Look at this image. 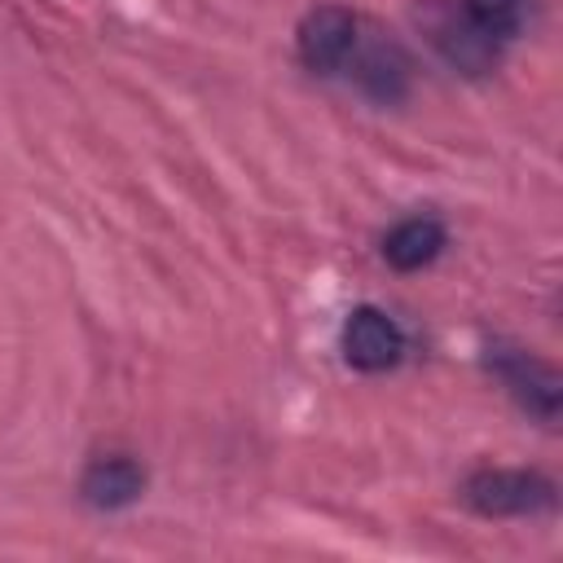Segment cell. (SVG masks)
Listing matches in <instances>:
<instances>
[{
    "instance_id": "5",
    "label": "cell",
    "mask_w": 563,
    "mask_h": 563,
    "mask_svg": "<svg viewBox=\"0 0 563 563\" xmlns=\"http://www.w3.org/2000/svg\"><path fill=\"white\" fill-rule=\"evenodd\" d=\"M79 493L92 510H123L145 493V466L136 457H123V453L97 457V462H88Z\"/></svg>"
},
{
    "instance_id": "3",
    "label": "cell",
    "mask_w": 563,
    "mask_h": 563,
    "mask_svg": "<svg viewBox=\"0 0 563 563\" xmlns=\"http://www.w3.org/2000/svg\"><path fill=\"white\" fill-rule=\"evenodd\" d=\"M356 48V13L343 4H317L312 13H303L299 22V57L303 66L330 75L339 66L352 62Z\"/></svg>"
},
{
    "instance_id": "9",
    "label": "cell",
    "mask_w": 563,
    "mask_h": 563,
    "mask_svg": "<svg viewBox=\"0 0 563 563\" xmlns=\"http://www.w3.org/2000/svg\"><path fill=\"white\" fill-rule=\"evenodd\" d=\"M405 57L396 53V48H374L369 57H365V66H361V84L374 92V97H383V101H391V97H400L405 92Z\"/></svg>"
},
{
    "instance_id": "2",
    "label": "cell",
    "mask_w": 563,
    "mask_h": 563,
    "mask_svg": "<svg viewBox=\"0 0 563 563\" xmlns=\"http://www.w3.org/2000/svg\"><path fill=\"white\" fill-rule=\"evenodd\" d=\"M405 334L383 308H352L343 321V361L361 374H383L400 361Z\"/></svg>"
},
{
    "instance_id": "4",
    "label": "cell",
    "mask_w": 563,
    "mask_h": 563,
    "mask_svg": "<svg viewBox=\"0 0 563 563\" xmlns=\"http://www.w3.org/2000/svg\"><path fill=\"white\" fill-rule=\"evenodd\" d=\"M431 44L453 62V66H462V70H471V75H479V70H488L493 62H497V48H501V40L497 35H488L466 9H440L435 13V22H431Z\"/></svg>"
},
{
    "instance_id": "6",
    "label": "cell",
    "mask_w": 563,
    "mask_h": 563,
    "mask_svg": "<svg viewBox=\"0 0 563 563\" xmlns=\"http://www.w3.org/2000/svg\"><path fill=\"white\" fill-rule=\"evenodd\" d=\"M493 365H497L501 383L519 396L523 409H532V413L545 418V422L559 413V374H554L550 365H541V361L528 356V352H497Z\"/></svg>"
},
{
    "instance_id": "7",
    "label": "cell",
    "mask_w": 563,
    "mask_h": 563,
    "mask_svg": "<svg viewBox=\"0 0 563 563\" xmlns=\"http://www.w3.org/2000/svg\"><path fill=\"white\" fill-rule=\"evenodd\" d=\"M444 242H449V233L435 216H409L383 238V255H387L391 268L413 273V268H427L444 251Z\"/></svg>"
},
{
    "instance_id": "8",
    "label": "cell",
    "mask_w": 563,
    "mask_h": 563,
    "mask_svg": "<svg viewBox=\"0 0 563 563\" xmlns=\"http://www.w3.org/2000/svg\"><path fill=\"white\" fill-rule=\"evenodd\" d=\"M462 9L497 40H510L523 22H528V9L532 0H462Z\"/></svg>"
},
{
    "instance_id": "1",
    "label": "cell",
    "mask_w": 563,
    "mask_h": 563,
    "mask_svg": "<svg viewBox=\"0 0 563 563\" xmlns=\"http://www.w3.org/2000/svg\"><path fill=\"white\" fill-rule=\"evenodd\" d=\"M462 497L475 515L488 519H515V515H541L554 506V484L537 471H506L484 466L462 484Z\"/></svg>"
}]
</instances>
